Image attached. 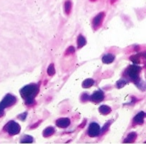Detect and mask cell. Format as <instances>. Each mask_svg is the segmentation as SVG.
<instances>
[{"instance_id": "1", "label": "cell", "mask_w": 146, "mask_h": 144, "mask_svg": "<svg viewBox=\"0 0 146 144\" xmlns=\"http://www.w3.org/2000/svg\"><path fill=\"white\" fill-rule=\"evenodd\" d=\"M38 92V85L37 84H29L21 89V96L26 100L27 103H32L35 95Z\"/></svg>"}, {"instance_id": "2", "label": "cell", "mask_w": 146, "mask_h": 144, "mask_svg": "<svg viewBox=\"0 0 146 144\" xmlns=\"http://www.w3.org/2000/svg\"><path fill=\"white\" fill-rule=\"evenodd\" d=\"M4 128L8 133L12 134V135H15V134H17V133L20 132V125L14 121L8 122V123L5 125Z\"/></svg>"}, {"instance_id": "3", "label": "cell", "mask_w": 146, "mask_h": 144, "mask_svg": "<svg viewBox=\"0 0 146 144\" xmlns=\"http://www.w3.org/2000/svg\"><path fill=\"white\" fill-rule=\"evenodd\" d=\"M140 71H141V68L139 66H137V65H131V66H129L126 69V75L129 76L130 78L136 79L137 76L139 75Z\"/></svg>"}, {"instance_id": "4", "label": "cell", "mask_w": 146, "mask_h": 144, "mask_svg": "<svg viewBox=\"0 0 146 144\" xmlns=\"http://www.w3.org/2000/svg\"><path fill=\"white\" fill-rule=\"evenodd\" d=\"M16 102V98L14 97L13 95H11V94H7L6 96H5L4 99L1 101V103H0V107H2L3 109L6 107H8V106H11L13 105V104Z\"/></svg>"}, {"instance_id": "5", "label": "cell", "mask_w": 146, "mask_h": 144, "mask_svg": "<svg viewBox=\"0 0 146 144\" xmlns=\"http://www.w3.org/2000/svg\"><path fill=\"white\" fill-rule=\"evenodd\" d=\"M100 133V126L97 123H91L88 127V134L91 137H95Z\"/></svg>"}, {"instance_id": "6", "label": "cell", "mask_w": 146, "mask_h": 144, "mask_svg": "<svg viewBox=\"0 0 146 144\" xmlns=\"http://www.w3.org/2000/svg\"><path fill=\"white\" fill-rule=\"evenodd\" d=\"M89 98L94 102H100L104 99V93L101 91V90H98V91L94 92V93L91 95V97H89Z\"/></svg>"}, {"instance_id": "7", "label": "cell", "mask_w": 146, "mask_h": 144, "mask_svg": "<svg viewBox=\"0 0 146 144\" xmlns=\"http://www.w3.org/2000/svg\"><path fill=\"white\" fill-rule=\"evenodd\" d=\"M70 124V120L69 118H60L56 121V125L60 128H66Z\"/></svg>"}, {"instance_id": "8", "label": "cell", "mask_w": 146, "mask_h": 144, "mask_svg": "<svg viewBox=\"0 0 146 144\" xmlns=\"http://www.w3.org/2000/svg\"><path fill=\"white\" fill-rule=\"evenodd\" d=\"M103 17H104V13L101 12V13H99V14H98L97 16H96L95 18L93 19V26H94V28H95V29L101 25L102 20H103Z\"/></svg>"}, {"instance_id": "9", "label": "cell", "mask_w": 146, "mask_h": 144, "mask_svg": "<svg viewBox=\"0 0 146 144\" xmlns=\"http://www.w3.org/2000/svg\"><path fill=\"white\" fill-rule=\"evenodd\" d=\"M144 112H139L137 115L134 117L133 119V123L134 124H142L143 123V120H144Z\"/></svg>"}, {"instance_id": "10", "label": "cell", "mask_w": 146, "mask_h": 144, "mask_svg": "<svg viewBox=\"0 0 146 144\" xmlns=\"http://www.w3.org/2000/svg\"><path fill=\"white\" fill-rule=\"evenodd\" d=\"M113 60H114L113 54H106V55H104L103 58H102V62L106 63V64H109V63L113 62Z\"/></svg>"}, {"instance_id": "11", "label": "cell", "mask_w": 146, "mask_h": 144, "mask_svg": "<svg viewBox=\"0 0 146 144\" xmlns=\"http://www.w3.org/2000/svg\"><path fill=\"white\" fill-rule=\"evenodd\" d=\"M99 112H101L102 114H108L111 112V108H110L109 106L102 105V106H100V108H99Z\"/></svg>"}, {"instance_id": "12", "label": "cell", "mask_w": 146, "mask_h": 144, "mask_svg": "<svg viewBox=\"0 0 146 144\" xmlns=\"http://www.w3.org/2000/svg\"><path fill=\"white\" fill-rule=\"evenodd\" d=\"M77 42H78V47L81 48L82 46L86 44V40H85V37L82 36V35H79L78 36V39H77Z\"/></svg>"}, {"instance_id": "13", "label": "cell", "mask_w": 146, "mask_h": 144, "mask_svg": "<svg viewBox=\"0 0 146 144\" xmlns=\"http://www.w3.org/2000/svg\"><path fill=\"white\" fill-rule=\"evenodd\" d=\"M53 133H54V128L53 127H47L46 129L44 130V132H43V135H44L45 137H48V136L52 135Z\"/></svg>"}, {"instance_id": "14", "label": "cell", "mask_w": 146, "mask_h": 144, "mask_svg": "<svg viewBox=\"0 0 146 144\" xmlns=\"http://www.w3.org/2000/svg\"><path fill=\"white\" fill-rule=\"evenodd\" d=\"M93 84H94L93 79H86V80H84V82L82 83V86H83L84 88H88L93 85Z\"/></svg>"}, {"instance_id": "15", "label": "cell", "mask_w": 146, "mask_h": 144, "mask_svg": "<svg viewBox=\"0 0 146 144\" xmlns=\"http://www.w3.org/2000/svg\"><path fill=\"white\" fill-rule=\"evenodd\" d=\"M135 138H136V133L132 132V133H130L129 135H128V137L126 138L124 141H125V142H133L134 140H135Z\"/></svg>"}, {"instance_id": "16", "label": "cell", "mask_w": 146, "mask_h": 144, "mask_svg": "<svg viewBox=\"0 0 146 144\" xmlns=\"http://www.w3.org/2000/svg\"><path fill=\"white\" fill-rule=\"evenodd\" d=\"M64 7H65V12L69 13V12H70V10H71V7H72V4H71L70 1H66V2H65Z\"/></svg>"}, {"instance_id": "17", "label": "cell", "mask_w": 146, "mask_h": 144, "mask_svg": "<svg viewBox=\"0 0 146 144\" xmlns=\"http://www.w3.org/2000/svg\"><path fill=\"white\" fill-rule=\"evenodd\" d=\"M47 72H48V75L52 76L53 74L55 73V69H54V65L53 64H50V66L48 67V70H47Z\"/></svg>"}, {"instance_id": "18", "label": "cell", "mask_w": 146, "mask_h": 144, "mask_svg": "<svg viewBox=\"0 0 146 144\" xmlns=\"http://www.w3.org/2000/svg\"><path fill=\"white\" fill-rule=\"evenodd\" d=\"M21 142H33V138L31 136H25L21 139Z\"/></svg>"}, {"instance_id": "19", "label": "cell", "mask_w": 146, "mask_h": 144, "mask_svg": "<svg viewBox=\"0 0 146 144\" xmlns=\"http://www.w3.org/2000/svg\"><path fill=\"white\" fill-rule=\"evenodd\" d=\"M131 60L133 61L135 64H138V63H139V58H138V56H136V58L135 57H131Z\"/></svg>"}, {"instance_id": "20", "label": "cell", "mask_w": 146, "mask_h": 144, "mask_svg": "<svg viewBox=\"0 0 146 144\" xmlns=\"http://www.w3.org/2000/svg\"><path fill=\"white\" fill-rule=\"evenodd\" d=\"M125 83H126V82L125 81H124V80H120V81H118V83H117V86H118V87H121V85L122 86H123V85H125Z\"/></svg>"}, {"instance_id": "21", "label": "cell", "mask_w": 146, "mask_h": 144, "mask_svg": "<svg viewBox=\"0 0 146 144\" xmlns=\"http://www.w3.org/2000/svg\"><path fill=\"white\" fill-rule=\"evenodd\" d=\"M72 52H74V47H69V49H68V51L66 52V54H69V53H72Z\"/></svg>"}, {"instance_id": "22", "label": "cell", "mask_w": 146, "mask_h": 144, "mask_svg": "<svg viewBox=\"0 0 146 144\" xmlns=\"http://www.w3.org/2000/svg\"><path fill=\"white\" fill-rule=\"evenodd\" d=\"M87 94H84L83 95V98H82V100H86V99H88V97H87Z\"/></svg>"}, {"instance_id": "23", "label": "cell", "mask_w": 146, "mask_h": 144, "mask_svg": "<svg viewBox=\"0 0 146 144\" xmlns=\"http://www.w3.org/2000/svg\"><path fill=\"white\" fill-rule=\"evenodd\" d=\"M3 115V108L2 107H0V116Z\"/></svg>"}, {"instance_id": "24", "label": "cell", "mask_w": 146, "mask_h": 144, "mask_svg": "<svg viewBox=\"0 0 146 144\" xmlns=\"http://www.w3.org/2000/svg\"><path fill=\"white\" fill-rule=\"evenodd\" d=\"M114 1H115V0H112V2H114Z\"/></svg>"}, {"instance_id": "25", "label": "cell", "mask_w": 146, "mask_h": 144, "mask_svg": "<svg viewBox=\"0 0 146 144\" xmlns=\"http://www.w3.org/2000/svg\"><path fill=\"white\" fill-rule=\"evenodd\" d=\"M91 1H95V0H91Z\"/></svg>"}]
</instances>
